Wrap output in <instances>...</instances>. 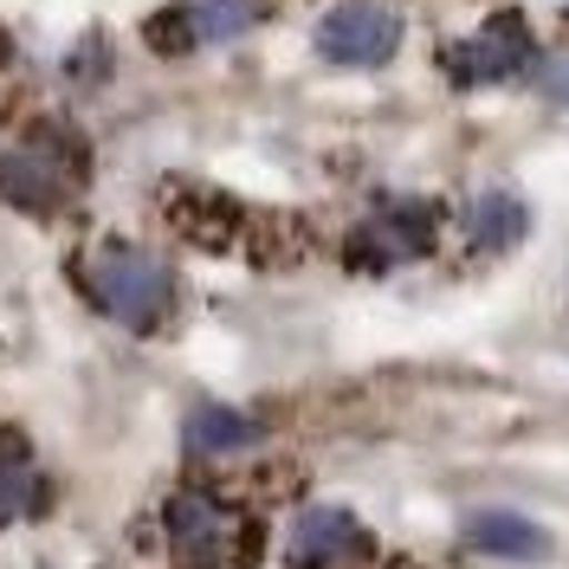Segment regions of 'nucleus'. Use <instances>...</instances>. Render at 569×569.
<instances>
[{
	"label": "nucleus",
	"mask_w": 569,
	"mask_h": 569,
	"mask_svg": "<svg viewBox=\"0 0 569 569\" xmlns=\"http://www.w3.org/2000/svg\"><path fill=\"white\" fill-rule=\"evenodd\" d=\"M78 176H84V169H66V149H59L52 137L27 142V149H13V156H0V194H7L13 208H27V213H52L71 194Z\"/></svg>",
	"instance_id": "39448f33"
},
{
	"label": "nucleus",
	"mask_w": 569,
	"mask_h": 569,
	"mask_svg": "<svg viewBox=\"0 0 569 569\" xmlns=\"http://www.w3.org/2000/svg\"><path fill=\"white\" fill-rule=\"evenodd\" d=\"M259 440V427L240 415V408H194L188 415V447L194 453H240Z\"/></svg>",
	"instance_id": "9d476101"
},
{
	"label": "nucleus",
	"mask_w": 569,
	"mask_h": 569,
	"mask_svg": "<svg viewBox=\"0 0 569 569\" xmlns=\"http://www.w3.org/2000/svg\"><path fill=\"white\" fill-rule=\"evenodd\" d=\"M142 39H149V52H194L201 39H194V20H188V0H181V7H162V13L142 27Z\"/></svg>",
	"instance_id": "ddd939ff"
},
{
	"label": "nucleus",
	"mask_w": 569,
	"mask_h": 569,
	"mask_svg": "<svg viewBox=\"0 0 569 569\" xmlns=\"http://www.w3.org/2000/svg\"><path fill=\"white\" fill-rule=\"evenodd\" d=\"M84 284H91V298H98L123 330H156V323L169 318V305H176L169 266L142 247H104L84 266Z\"/></svg>",
	"instance_id": "f257e3e1"
},
{
	"label": "nucleus",
	"mask_w": 569,
	"mask_h": 569,
	"mask_svg": "<svg viewBox=\"0 0 569 569\" xmlns=\"http://www.w3.org/2000/svg\"><path fill=\"white\" fill-rule=\"evenodd\" d=\"M531 78H537V91H543L550 104H569V52H557V59H537Z\"/></svg>",
	"instance_id": "4468645a"
},
{
	"label": "nucleus",
	"mask_w": 569,
	"mask_h": 569,
	"mask_svg": "<svg viewBox=\"0 0 569 569\" xmlns=\"http://www.w3.org/2000/svg\"><path fill=\"white\" fill-rule=\"evenodd\" d=\"M525 227H531V213H525L518 194H479L472 213H466V233L479 247H511V240H525Z\"/></svg>",
	"instance_id": "9b49d317"
},
{
	"label": "nucleus",
	"mask_w": 569,
	"mask_h": 569,
	"mask_svg": "<svg viewBox=\"0 0 569 569\" xmlns=\"http://www.w3.org/2000/svg\"><path fill=\"white\" fill-rule=\"evenodd\" d=\"M531 66H537V46H531L525 13H498L472 39L447 46V71L460 84H505V78H518V71H531Z\"/></svg>",
	"instance_id": "f03ea898"
},
{
	"label": "nucleus",
	"mask_w": 569,
	"mask_h": 569,
	"mask_svg": "<svg viewBox=\"0 0 569 569\" xmlns=\"http://www.w3.org/2000/svg\"><path fill=\"white\" fill-rule=\"evenodd\" d=\"M362 550H369L362 525L337 505H318V511H305L291 525V563L298 569H350Z\"/></svg>",
	"instance_id": "0eeeda50"
},
{
	"label": "nucleus",
	"mask_w": 569,
	"mask_h": 569,
	"mask_svg": "<svg viewBox=\"0 0 569 569\" xmlns=\"http://www.w3.org/2000/svg\"><path fill=\"white\" fill-rule=\"evenodd\" d=\"M162 531H169V550H176L188 569H220L233 557V511L208 492H176L169 498V511H162Z\"/></svg>",
	"instance_id": "7ed1b4c3"
},
{
	"label": "nucleus",
	"mask_w": 569,
	"mask_h": 569,
	"mask_svg": "<svg viewBox=\"0 0 569 569\" xmlns=\"http://www.w3.org/2000/svg\"><path fill=\"white\" fill-rule=\"evenodd\" d=\"M39 498H46V479H39V460H33V447H27V433L0 427V525L33 518Z\"/></svg>",
	"instance_id": "1a4fd4ad"
},
{
	"label": "nucleus",
	"mask_w": 569,
	"mask_h": 569,
	"mask_svg": "<svg viewBox=\"0 0 569 569\" xmlns=\"http://www.w3.org/2000/svg\"><path fill=\"white\" fill-rule=\"evenodd\" d=\"M395 46H401V13L376 0H350L318 27V52L330 66H382Z\"/></svg>",
	"instance_id": "20e7f679"
},
{
	"label": "nucleus",
	"mask_w": 569,
	"mask_h": 569,
	"mask_svg": "<svg viewBox=\"0 0 569 569\" xmlns=\"http://www.w3.org/2000/svg\"><path fill=\"white\" fill-rule=\"evenodd\" d=\"M427 247H433V213L427 208H389V213H369L350 233V266L389 272L401 259H421Z\"/></svg>",
	"instance_id": "423d86ee"
},
{
	"label": "nucleus",
	"mask_w": 569,
	"mask_h": 569,
	"mask_svg": "<svg viewBox=\"0 0 569 569\" xmlns=\"http://www.w3.org/2000/svg\"><path fill=\"white\" fill-rule=\"evenodd\" d=\"M188 20H194V39L208 46V39H240L259 20V7L252 0H188Z\"/></svg>",
	"instance_id": "f8f14e48"
},
{
	"label": "nucleus",
	"mask_w": 569,
	"mask_h": 569,
	"mask_svg": "<svg viewBox=\"0 0 569 569\" xmlns=\"http://www.w3.org/2000/svg\"><path fill=\"white\" fill-rule=\"evenodd\" d=\"M466 543H472L479 557H505V563H537V557H550V531L531 525V518H518V511H479V518H466Z\"/></svg>",
	"instance_id": "6e6552de"
}]
</instances>
